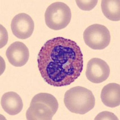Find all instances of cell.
I'll list each match as a JSON object with an SVG mask.
<instances>
[{
    "label": "cell",
    "mask_w": 120,
    "mask_h": 120,
    "mask_svg": "<svg viewBox=\"0 0 120 120\" xmlns=\"http://www.w3.org/2000/svg\"><path fill=\"white\" fill-rule=\"evenodd\" d=\"M38 68L45 81L56 87L69 85L81 75L83 54L75 41L58 37L49 40L41 48Z\"/></svg>",
    "instance_id": "cell-1"
},
{
    "label": "cell",
    "mask_w": 120,
    "mask_h": 120,
    "mask_svg": "<svg viewBox=\"0 0 120 120\" xmlns=\"http://www.w3.org/2000/svg\"><path fill=\"white\" fill-rule=\"evenodd\" d=\"M64 102L70 112L83 115L94 108L96 100L91 91L83 86H77L66 92Z\"/></svg>",
    "instance_id": "cell-2"
},
{
    "label": "cell",
    "mask_w": 120,
    "mask_h": 120,
    "mask_svg": "<svg viewBox=\"0 0 120 120\" xmlns=\"http://www.w3.org/2000/svg\"><path fill=\"white\" fill-rule=\"evenodd\" d=\"M71 12L70 7L62 2H55L47 8L45 13V23L53 30H62L70 22Z\"/></svg>",
    "instance_id": "cell-3"
},
{
    "label": "cell",
    "mask_w": 120,
    "mask_h": 120,
    "mask_svg": "<svg viewBox=\"0 0 120 120\" xmlns=\"http://www.w3.org/2000/svg\"><path fill=\"white\" fill-rule=\"evenodd\" d=\"M83 40L90 48L94 50H102L109 46L111 34L106 26L96 23L90 25L85 30Z\"/></svg>",
    "instance_id": "cell-4"
},
{
    "label": "cell",
    "mask_w": 120,
    "mask_h": 120,
    "mask_svg": "<svg viewBox=\"0 0 120 120\" xmlns=\"http://www.w3.org/2000/svg\"><path fill=\"white\" fill-rule=\"evenodd\" d=\"M110 68L106 62L98 58H91L88 62L86 76L90 82L100 83L109 78Z\"/></svg>",
    "instance_id": "cell-5"
},
{
    "label": "cell",
    "mask_w": 120,
    "mask_h": 120,
    "mask_svg": "<svg viewBox=\"0 0 120 120\" xmlns=\"http://www.w3.org/2000/svg\"><path fill=\"white\" fill-rule=\"evenodd\" d=\"M11 30L14 36L19 39H26L33 34L34 22L30 15L21 13L16 15L11 22Z\"/></svg>",
    "instance_id": "cell-6"
},
{
    "label": "cell",
    "mask_w": 120,
    "mask_h": 120,
    "mask_svg": "<svg viewBox=\"0 0 120 120\" xmlns=\"http://www.w3.org/2000/svg\"><path fill=\"white\" fill-rule=\"evenodd\" d=\"M8 61L12 66L22 67L26 64L30 52L26 45L21 41H15L10 45L6 52Z\"/></svg>",
    "instance_id": "cell-7"
},
{
    "label": "cell",
    "mask_w": 120,
    "mask_h": 120,
    "mask_svg": "<svg viewBox=\"0 0 120 120\" xmlns=\"http://www.w3.org/2000/svg\"><path fill=\"white\" fill-rule=\"evenodd\" d=\"M1 105L6 113L10 115H16L22 111L23 101L19 94L10 91L3 94L1 100Z\"/></svg>",
    "instance_id": "cell-8"
},
{
    "label": "cell",
    "mask_w": 120,
    "mask_h": 120,
    "mask_svg": "<svg viewBox=\"0 0 120 120\" xmlns=\"http://www.w3.org/2000/svg\"><path fill=\"white\" fill-rule=\"evenodd\" d=\"M55 114L48 105L41 102H31L26 118L28 120H51Z\"/></svg>",
    "instance_id": "cell-9"
},
{
    "label": "cell",
    "mask_w": 120,
    "mask_h": 120,
    "mask_svg": "<svg viewBox=\"0 0 120 120\" xmlns=\"http://www.w3.org/2000/svg\"><path fill=\"white\" fill-rule=\"evenodd\" d=\"M103 103L109 108H116L120 105V85L118 83H110L103 88L101 92Z\"/></svg>",
    "instance_id": "cell-10"
},
{
    "label": "cell",
    "mask_w": 120,
    "mask_h": 120,
    "mask_svg": "<svg viewBox=\"0 0 120 120\" xmlns=\"http://www.w3.org/2000/svg\"><path fill=\"white\" fill-rule=\"evenodd\" d=\"M101 10L105 16L112 21L120 20V0H102Z\"/></svg>",
    "instance_id": "cell-11"
},
{
    "label": "cell",
    "mask_w": 120,
    "mask_h": 120,
    "mask_svg": "<svg viewBox=\"0 0 120 120\" xmlns=\"http://www.w3.org/2000/svg\"><path fill=\"white\" fill-rule=\"evenodd\" d=\"M34 102H41L48 105L55 113H56L58 109V103L56 98L53 95L48 93H41L36 94L31 100V103Z\"/></svg>",
    "instance_id": "cell-12"
},
{
    "label": "cell",
    "mask_w": 120,
    "mask_h": 120,
    "mask_svg": "<svg viewBox=\"0 0 120 120\" xmlns=\"http://www.w3.org/2000/svg\"><path fill=\"white\" fill-rule=\"evenodd\" d=\"M77 6L80 9L84 11H90L93 10L97 4V0H76V1Z\"/></svg>",
    "instance_id": "cell-13"
},
{
    "label": "cell",
    "mask_w": 120,
    "mask_h": 120,
    "mask_svg": "<svg viewBox=\"0 0 120 120\" xmlns=\"http://www.w3.org/2000/svg\"><path fill=\"white\" fill-rule=\"evenodd\" d=\"M95 120H117L118 118L117 116L113 113L108 111H104V112H100L99 114H98L96 118H94Z\"/></svg>",
    "instance_id": "cell-14"
},
{
    "label": "cell",
    "mask_w": 120,
    "mask_h": 120,
    "mask_svg": "<svg viewBox=\"0 0 120 120\" xmlns=\"http://www.w3.org/2000/svg\"><path fill=\"white\" fill-rule=\"evenodd\" d=\"M8 41V34L7 31L4 26L1 25V46L0 48H2L5 46Z\"/></svg>",
    "instance_id": "cell-15"
}]
</instances>
